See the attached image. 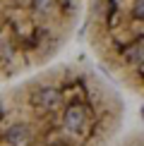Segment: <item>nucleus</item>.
<instances>
[{
  "label": "nucleus",
  "mask_w": 144,
  "mask_h": 146,
  "mask_svg": "<svg viewBox=\"0 0 144 146\" xmlns=\"http://www.w3.org/2000/svg\"><path fill=\"white\" fill-rule=\"evenodd\" d=\"M125 103L82 62H60L0 89V146H113Z\"/></svg>",
  "instance_id": "1"
},
{
  "label": "nucleus",
  "mask_w": 144,
  "mask_h": 146,
  "mask_svg": "<svg viewBox=\"0 0 144 146\" xmlns=\"http://www.w3.org/2000/svg\"><path fill=\"white\" fill-rule=\"evenodd\" d=\"M87 0H0V79L53 65L77 31Z\"/></svg>",
  "instance_id": "2"
},
{
  "label": "nucleus",
  "mask_w": 144,
  "mask_h": 146,
  "mask_svg": "<svg viewBox=\"0 0 144 146\" xmlns=\"http://www.w3.org/2000/svg\"><path fill=\"white\" fill-rule=\"evenodd\" d=\"M84 34L101 67L144 101V0H87Z\"/></svg>",
  "instance_id": "3"
},
{
  "label": "nucleus",
  "mask_w": 144,
  "mask_h": 146,
  "mask_svg": "<svg viewBox=\"0 0 144 146\" xmlns=\"http://www.w3.org/2000/svg\"><path fill=\"white\" fill-rule=\"evenodd\" d=\"M113 146H144V132H132V134L118 139Z\"/></svg>",
  "instance_id": "4"
}]
</instances>
